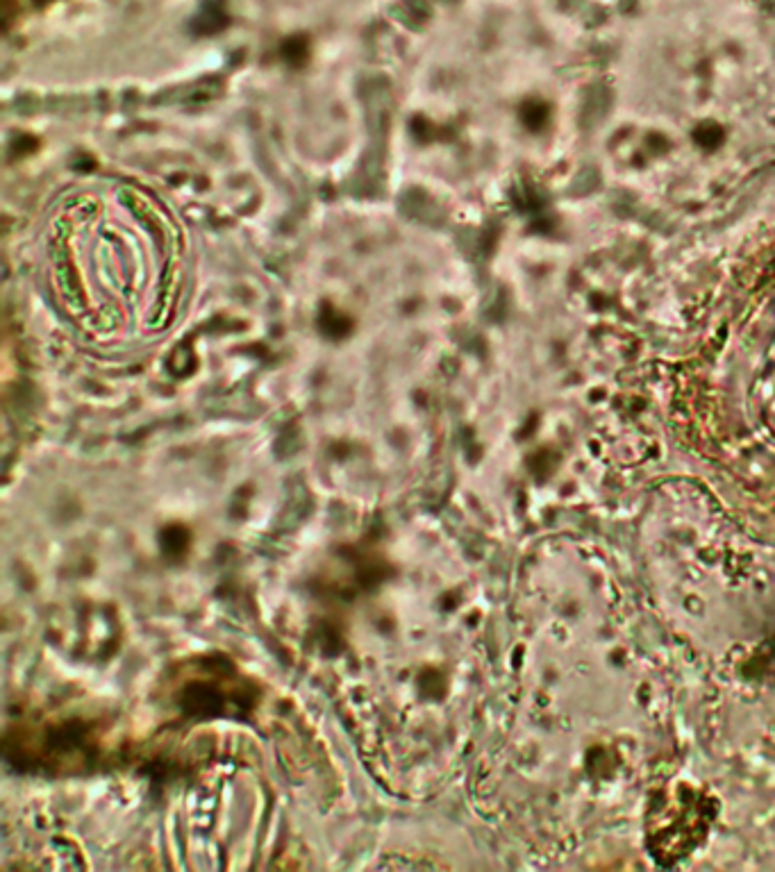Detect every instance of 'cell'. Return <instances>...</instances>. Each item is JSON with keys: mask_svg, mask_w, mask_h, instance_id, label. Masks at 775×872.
<instances>
[{"mask_svg": "<svg viewBox=\"0 0 775 872\" xmlns=\"http://www.w3.org/2000/svg\"><path fill=\"white\" fill-rule=\"evenodd\" d=\"M321 325L330 336H343L346 332L351 330V321L334 311L330 305L323 307V311H321Z\"/></svg>", "mask_w": 775, "mask_h": 872, "instance_id": "1", "label": "cell"}, {"mask_svg": "<svg viewBox=\"0 0 775 872\" xmlns=\"http://www.w3.org/2000/svg\"><path fill=\"white\" fill-rule=\"evenodd\" d=\"M284 57H287V62H292V64H303L305 60H307V53H309V45H307V41L305 39H289L287 43H284Z\"/></svg>", "mask_w": 775, "mask_h": 872, "instance_id": "2", "label": "cell"}]
</instances>
